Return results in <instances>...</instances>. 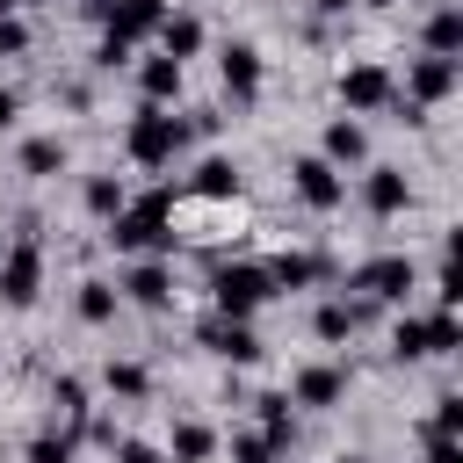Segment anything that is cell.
Returning <instances> with one entry per match:
<instances>
[{
	"label": "cell",
	"mask_w": 463,
	"mask_h": 463,
	"mask_svg": "<svg viewBox=\"0 0 463 463\" xmlns=\"http://www.w3.org/2000/svg\"><path fill=\"white\" fill-rule=\"evenodd\" d=\"M217 72H224L232 101H253V94H260V51H253V43H224V51H217Z\"/></svg>",
	"instance_id": "cell-11"
},
{
	"label": "cell",
	"mask_w": 463,
	"mask_h": 463,
	"mask_svg": "<svg viewBox=\"0 0 463 463\" xmlns=\"http://www.w3.org/2000/svg\"><path fill=\"white\" fill-rule=\"evenodd\" d=\"M391 94H398L391 65H347V72H340V101H347L354 116H369V109H391Z\"/></svg>",
	"instance_id": "cell-7"
},
{
	"label": "cell",
	"mask_w": 463,
	"mask_h": 463,
	"mask_svg": "<svg viewBox=\"0 0 463 463\" xmlns=\"http://www.w3.org/2000/svg\"><path fill=\"white\" fill-rule=\"evenodd\" d=\"M22 174H65V137H29L22 145Z\"/></svg>",
	"instance_id": "cell-24"
},
{
	"label": "cell",
	"mask_w": 463,
	"mask_h": 463,
	"mask_svg": "<svg viewBox=\"0 0 463 463\" xmlns=\"http://www.w3.org/2000/svg\"><path fill=\"white\" fill-rule=\"evenodd\" d=\"M181 145H188V123H181V116H166V109H137V116H130V130H123V152H130L137 166H166Z\"/></svg>",
	"instance_id": "cell-2"
},
{
	"label": "cell",
	"mask_w": 463,
	"mask_h": 463,
	"mask_svg": "<svg viewBox=\"0 0 463 463\" xmlns=\"http://www.w3.org/2000/svg\"><path fill=\"white\" fill-rule=\"evenodd\" d=\"M260 463H275V456H260Z\"/></svg>",
	"instance_id": "cell-43"
},
{
	"label": "cell",
	"mask_w": 463,
	"mask_h": 463,
	"mask_svg": "<svg viewBox=\"0 0 463 463\" xmlns=\"http://www.w3.org/2000/svg\"><path fill=\"white\" fill-rule=\"evenodd\" d=\"M14 7H43V0H14Z\"/></svg>",
	"instance_id": "cell-41"
},
{
	"label": "cell",
	"mask_w": 463,
	"mask_h": 463,
	"mask_svg": "<svg viewBox=\"0 0 463 463\" xmlns=\"http://www.w3.org/2000/svg\"><path fill=\"white\" fill-rule=\"evenodd\" d=\"M166 210H174V195H166V188H152L145 203H123V210L109 217V246H116V253H145V246H174V232H166Z\"/></svg>",
	"instance_id": "cell-1"
},
{
	"label": "cell",
	"mask_w": 463,
	"mask_h": 463,
	"mask_svg": "<svg viewBox=\"0 0 463 463\" xmlns=\"http://www.w3.org/2000/svg\"><path fill=\"white\" fill-rule=\"evenodd\" d=\"M427 347H434V354H456V347H463V326H456V311H434V318H427Z\"/></svg>",
	"instance_id": "cell-31"
},
{
	"label": "cell",
	"mask_w": 463,
	"mask_h": 463,
	"mask_svg": "<svg viewBox=\"0 0 463 463\" xmlns=\"http://www.w3.org/2000/svg\"><path fill=\"white\" fill-rule=\"evenodd\" d=\"M340 463H369V456H340Z\"/></svg>",
	"instance_id": "cell-42"
},
{
	"label": "cell",
	"mask_w": 463,
	"mask_h": 463,
	"mask_svg": "<svg viewBox=\"0 0 463 463\" xmlns=\"http://www.w3.org/2000/svg\"><path fill=\"white\" fill-rule=\"evenodd\" d=\"M463 51V7H434L427 14V58H456Z\"/></svg>",
	"instance_id": "cell-19"
},
{
	"label": "cell",
	"mask_w": 463,
	"mask_h": 463,
	"mask_svg": "<svg viewBox=\"0 0 463 463\" xmlns=\"http://www.w3.org/2000/svg\"><path fill=\"white\" fill-rule=\"evenodd\" d=\"M101 383H109L116 398H130V405H137V398L152 391V369H145V362H109V376H101Z\"/></svg>",
	"instance_id": "cell-26"
},
{
	"label": "cell",
	"mask_w": 463,
	"mask_h": 463,
	"mask_svg": "<svg viewBox=\"0 0 463 463\" xmlns=\"http://www.w3.org/2000/svg\"><path fill=\"white\" fill-rule=\"evenodd\" d=\"M87 326H109L116 318V282H80V304H72Z\"/></svg>",
	"instance_id": "cell-25"
},
{
	"label": "cell",
	"mask_w": 463,
	"mask_h": 463,
	"mask_svg": "<svg viewBox=\"0 0 463 463\" xmlns=\"http://www.w3.org/2000/svg\"><path fill=\"white\" fill-rule=\"evenodd\" d=\"M116 463H159V449H152V441H130V434H123V441H116Z\"/></svg>",
	"instance_id": "cell-34"
},
{
	"label": "cell",
	"mask_w": 463,
	"mask_h": 463,
	"mask_svg": "<svg viewBox=\"0 0 463 463\" xmlns=\"http://www.w3.org/2000/svg\"><path fill=\"white\" fill-rule=\"evenodd\" d=\"M260 275H268L275 289H311V282H326V275H333V260H326V253H275Z\"/></svg>",
	"instance_id": "cell-12"
},
{
	"label": "cell",
	"mask_w": 463,
	"mask_h": 463,
	"mask_svg": "<svg viewBox=\"0 0 463 463\" xmlns=\"http://www.w3.org/2000/svg\"><path fill=\"white\" fill-rule=\"evenodd\" d=\"M123 297H130V304H145V311H159V304L174 297V275H166L159 260H137V268L123 275Z\"/></svg>",
	"instance_id": "cell-16"
},
{
	"label": "cell",
	"mask_w": 463,
	"mask_h": 463,
	"mask_svg": "<svg viewBox=\"0 0 463 463\" xmlns=\"http://www.w3.org/2000/svg\"><path fill=\"white\" fill-rule=\"evenodd\" d=\"M369 311H376L369 297H354V304H340V297H333V304H318V311H311V333H318V340H347L354 326H369Z\"/></svg>",
	"instance_id": "cell-15"
},
{
	"label": "cell",
	"mask_w": 463,
	"mask_h": 463,
	"mask_svg": "<svg viewBox=\"0 0 463 463\" xmlns=\"http://www.w3.org/2000/svg\"><path fill=\"white\" fill-rule=\"evenodd\" d=\"M260 441H268V456H282V449L297 441V412H289V398H260Z\"/></svg>",
	"instance_id": "cell-20"
},
{
	"label": "cell",
	"mask_w": 463,
	"mask_h": 463,
	"mask_svg": "<svg viewBox=\"0 0 463 463\" xmlns=\"http://www.w3.org/2000/svg\"><path fill=\"white\" fill-rule=\"evenodd\" d=\"M232 456H239V463H260V456H268V441H260V434H239V441H232Z\"/></svg>",
	"instance_id": "cell-36"
},
{
	"label": "cell",
	"mask_w": 463,
	"mask_h": 463,
	"mask_svg": "<svg viewBox=\"0 0 463 463\" xmlns=\"http://www.w3.org/2000/svg\"><path fill=\"white\" fill-rule=\"evenodd\" d=\"M369 7H383V0H369Z\"/></svg>",
	"instance_id": "cell-44"
},
{
	"label": "cell",
	"mask_w": 463,
	"mask_h": 463,
	"mask_svg": "<svg viewBox=\"0 0 463 463\" xmlns=\"http://www.w3.org/2000/svg\"><path fill=\"white\" fill-rule=\"evenodd\" d=\"M195 51H203V22H195V14H166V22H159V58L181 65V58H195Z\"/></svg>",
	"instance_id": "cell-17"
},
{
	"label": "cell",
	"mask_w": 463,
	"mask_h": 463,
	"mask_svg": "<svg viewBox=\"0 0 463 463\" xmlns=\"http://www.w3.org/2000/svg\"><path fill=\"white\" fill-rule=\"evenodd\" d=\"M0 14H14V0H0Z\"/></svg>",
	"instance_id": "cell-40"
},
{
	"label": "cell",
	"mask_w": 463,
	"mask_h": 463,
	"mask_svg": "<svg viewBox=\"0 0 463 463\" xmlns=\"http://www.w3.org/2000/svg\"><path fill=\"white\" fill-rule=\"evenodd\" d=\"M391 354H398V362H427V354H434V347H427V318H398Z\"/></svg>",
	"instance_id": "cell-28"
},
{
	"label": "cell",
	"mask_w": 463,
	"mask_h": 463,
	"mask_svg": "<svg viewBox=\"0 0 463 463\" xmlns=\"http://www.w3.org/2000/svg\"><path fill=\"white\" fill-rule=\"evenodd\" d=\"M210 297H217V311H224V318H253V311L275 297V282H268L260 268L232 260V268H210Z\"/></svg>",
	"instance_id": "cell-3"
},
{
	"label": "cell",
	"mask_w": 463,
	"mask_h": 463,
	"mask_svg": "<svg viewBox=\"0 0 463 463\" xmlns=\"http://www.w3.org/2000/svg\"><path fill=\"white\" fill-rule=\"evenodd\" d=\"M456 58H412V72H405V101H420V109H434V101H449L456 94Z\"/></svg>",
	"instance_id": "cell-8"
},
{
	"label": "cell",
	"mask_w": 463,
	"mask_h": 463,
	"mask_svg": "<svg viewBox=\"0 0 463 463\" xmlns=\"http://www.w3.org/2000/svg\"><path fill=\"white\" fill-rule=\"evenodd\" d=\"M159 22H166V0H116L109 7V36H123V43L159 36Z\"/></svg>",
	"instance_id": "cell-13"
},
{
	"label": "cell",
	"mask_w": 463,
	"mask_h": 463,
	"mask_svg": "<svg viewBox=\"0 0 463 463\" xmlns=\"http://www.w3.org/2000/svg\"><path fill=\"white\" fill-rule=\"evenodd\" d=\"M427 434H441V441H456V434H463V398H456V391H441V398H434Z\"/></svg>",
	"instance_id": "cell-30"
},
{
	"label": "cell",
	"mask_w": 463,
	"mask_h": 463,
	"mask_svg": "<svg viewBox=\"0 0 463 463\" xmlns=\"http://www.w3.org/2000/svg\"><path fill=\"white\" fill-rule=\"evenodd\" d=\"M347 289H362L369 304H391V297L412 289V260H405V253H376V260H362V268L347 275Z\"/></svg>",
	"instance_id": "cell-5"
},
{
	"label": "cell",
	"mask_w": 463,
	"mask_h": 463,
	"mask_svg": "<svg viewBox=\"0 0 463 463\" xmlns=\"http://www.w3.org/2000/svg\"><path fill=\"white\" fill-rule=\"evenodd\" d=\"M51 405H58L65 427H87V383H80V376H58V383H51Z\"/></svg>",
	"instance_id": "cell-27"
},
{
	"label": "cell",
	"mask_w": 463,
	"mask_h": 463,
	"mask_svg": "<svg viewBox=\"0 0 463 463\" xmlns=\"http://www.w3.org/2000/svg\"><path fill=\"white\" fill-rule=\"evenodd\" d=\"M311 7H318V14H347V0H311Z\"/></svg>",
	"instance_id": "cell-39"
},
{
	"label": "cell",
	"mask_w": 463,
	"mask_h": 463,
	"mask_svg": "<svg viewBox=\"0 0 463 463\" xmlns=\"http://www.w3.org/2000/svg\"><path fill=\"white\" fill-rule=\"evenodd\" d=\"M289 174H297V195H304L311 210H340V195H347L340 166H326V159H297Z\"/></svg>",
	"instance_id": "cell-10"
},
{
	"label": "cell",
	"mask_w": 463,
	"mask_h": 463,
	"mask_svg": "<svg viewBox=\"0 0 463 463\" xmlns=\"http://www.w3.org/2000/svg\"><path fill=\"white\" fill-rule=\"evenodd\" d=\"M195 340H203L210 354H224V362H239V369H246V362H260V333H253L246 318H224V311H210V318L195 326Z\"/></svg>",
	"instance_id": "cell-6"
},
{
	"label": "cell",
	"mask_w": 463,
	"mask_h": 463,
	"mask_svg": "<svg viewBox=\"0 0 463 463\" xmlns=\"http://www.w3.org/2000/svg\"><path fill=\"white\" fill-rule=\"evenodd\" d=\"M405 203H412V188H405L398 166H376V174L362 181V210H369V217H398Z\"/></svg>",
	"instance_id": "cell-14"
},
{
	"label": "cell",
	"mask_w": 463,
	"mask_h": 463,
	"mask_svg": "<svg viewBox=\"0 0 463 463\" xmlns=\"http://www.w3.org/2000/svg\"><path fill=\"white\" fill-rule=\"evenodd\" d=\"M22 51H29V29L14 14H0V58H22Z\"/></svg>",
	"instance_id": "cell-33"
},
{
	"label": "cell",
	"mask_w": 463,
	"mask_h": 463,
	"mask_svg": "<svg viewBox=\"0 0 463 463\" xmlns=\"http://www.w3.org/2000/svg\"><path fill=\"white\" fill-rule=\"evenodd\" d=\"M94 58L116 72V65H130V43H123V36H101V51H94Z\"/></svg>",
	"instance_id": "cell-35"
},
{
	"label": "cell",
	"mask_w": 463,
	"mask_h": 463,
	"mask_svg": "<svg viewBox=\"0 0 463 463\" xmlns=\"http://www.w3.org/2000/svg\"><path fill=\"white\" fill-rule=\"evenodd\" d=\"M123 203H130V195H123L116 174H94V181H87V210H94V217H116Z\"/></svg>",
	"instance_id": "cell-29"
},
{
	"label": "cell",
	"mask_w": 463,
	"mask_h": 463,
	"mask_svg": "<svg viewBox=\"0 0 463 463\" xmlns=\"http://www.w3.org/2000/svg\"><path fill=\"white\" fill-rule=\"evenodd\" d=\"M14 109H22V101H14V94H7V87H0V130H7V123H14Z\"/></svg>",
	"instance_id": "cell-38"
},
{
	"label": "cell",
	"mask_w": 463,
	"mask_h": 463,
	"mask_svg": "<svg viewBox=\"0 0 463 463\" xmlns=\"http://www.w3.org/2000/svg\"><path fill=\"white\" fill-rule=\"evenodd\" d=\"M369 152V137H362V123H326V166H347V159H362Z\"/></svg>",
	"instance_id": "cell-22"
},
{
	"label": "cell",
	"mask_w": 463,
	"mask_h": 463,
	"mask_svg": "<svg viewBox=\"0 0 463 463\" xmlns=\"http://www.w3.org/2000/svg\"><path fill=\"white\" fill-rule=\"evenodd\" d=\"M137 87H145V109H166V101L181 94V65H174V58H152V65L137 72Z\"/></svg>",
	"instance_id": "cell-21"
},
{
	"label": "cell",
	"mask_w": 463,
	"mask_h": 463,
	"mask_svg": "<svg viewBox=\"0 0 463 463\" xmlns=\"http://www.w3.org/2000/svg\"><path fill=\"white\" fill-rule=\"evenodd\" d=\"M36 289H43V246H36V239H14V246L0 253V297H7L14 311H29Z\"/></svg>",
	"instance_id": "cell-4"
},
{
	"label": "cell",
	"mask_w": 463,
	"mask_h": 463,
	"mask_svg": "<svg viewBox=\"0 0 463 463\" xmlns=\"http://www.w3.org/2000/svg\"><path fill=\"white\" fill-rule=\"evenodd\" d=\"M427 463H463V449H456V441H441V434H427Z\"/></svg>",
	"instance_id": "cell-37"
},
{
	"label": "cell",
	"mask_w": 463,
	"mask_h": 463,
	"mask_svg": "<svg viewBox=\"0 0 463 463\" xmlns=\"http://www.w3.org/2000/svg\"><path fill=\"white\" fill-rule=\"evenodd\" d=\"M210 456H217V434L203 420H181L174 427V463H210Z\"/></svg>",
	"instance_id": "cell-23"
},
{
	"label": "cell",
	"mask_w": 463,
	"mask_h": 463,
	"mask_svg": "<svg viewBox=\"0 0 463 463\" xmlns=\"http://www.w3.org/2000/svg\"><path fill=\"white\" fill-rule=\"evenodd\" d=\"M195 195H203V203H232V195H239V166H232L224 152H210V159L195 166Z\"/></svg>",
	"instance_id": "cell-18"
},
{
	"label": "cell",
	"mask_w": 463,
	"mask_h": 463,
	"mask_svg": "<svg viewBox=\"0 0 463 463\" xmlns=\"http://www.w3.org/2000/svg\"><path fill=\"white\" fill-rule=\"evenodd\" d=\"M29 463H72V434H36L29 441Z\"/></svg>",
	"instance_id": "cell-32"
},
{
	"label": "cell",
	"mask_w": 463,
	"mask_h": 463,
	"mask_svg": "<svg viewBox=\"0 0 463 463\" xmlns=\"http://www.w3.org/2000/svg\"><path fill=\"white\" fill-rule=\"evenodd\" d=\"M340 398H347V369L340 362H311L289 383V405H340Z\"/></svg>",
	"instance_id": "cell-9"
}]
</instances>
